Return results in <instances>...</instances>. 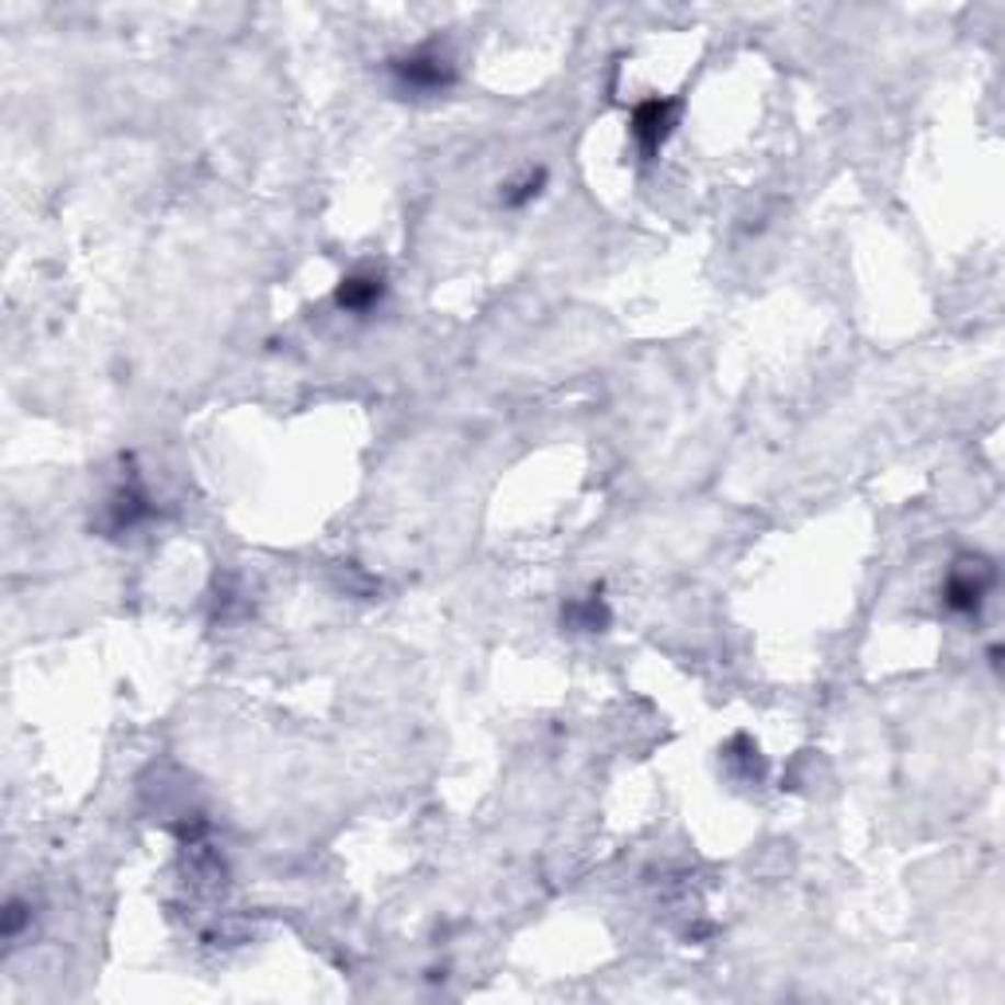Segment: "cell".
<instances>
[{
    "mask_svg": "<svg viewBox=\"0 0 1005 1005\" xmlns=\"http://www.w3.org/2000/svg\"><path fill=\"white\" fill-rule=\"evenodd\" d=\"M24 919H29V915H24V903L12 900L9 912H4V939H16L20 927H24Z\"/></svg>",
    "mask_w": 1005,
    "mask_h": 1005,
    "instance_id": "cell-8",
    "label": "cell"
},
{
    "mask_svg": "<svg viewBox=\"0 0 1005 1005\" xmlns=\"http://www.w3.org/2000/svg\"><path fill=\"white\" fill-rule=\"evenodd\" d=\"M149 515V499L142 495V487H122V492H114L111 499V527L114 531H131L134 522H142Z\"/></svg>",
    "mask_w": 1005,
    "mask_h": 1005,
    "instance_id": "cell-5",
    "label": "cell"
},
{
    "mask_svg": "<svg viewBox=\"0 0 1005 1005\" xmlns=\"http://www.w3.org/2000/svg\"><path fill=\"white\" fill-rule=\"evenodd\" d=\"M389 75L400 91H413V94H440L456 83V67H452V59H448L444 52H437V47H417L409 56L393 59Z\"/></svg>",
    "mask_w": 1005,
    "mask_h": 1005,
    "instance_id": "cell-1",
    "label": "cell"
},
{
    "mask_svg": "<svg viewBox=\"0 0 1005 1005\" xmlns=\"http://www.w3.org/2000/svg\"><path fill=\"white\" fill-rule=\"evenodd\" d=\"M606 621H609V609H606V601H601L597 594L586 597L581 606H569L566 609V624H569V629H589V633H594V629H601Z\"/></svg>",
    "mask_w": 1005,
    "mask_h": 1005,
    "instance_id": "cell-6",
    "label": "cell"
},
{
    "mask_svg": "<svg viewBox=\"0 0 1005 1005\" xmlns=\"http://www.w3.org/2000/svg\"><path fill=\"white\" fill-rule=\"evenodd\" d=\"M382 295H385L382 275H373V271H354V275H346V280L338 283L335 303L342 310H350V315H370V310L382 303Z\"/></svg>",
    "mask_w": 1005,
    "mask_h": 1005,
    "instance_id": "cell-4",
    "label": "cell"
},
{
    "mask_svg": "<svg viewBox=\"0 0 1005 1005\" xmlns=\"http://www.w3.org/2000/svg\"><path fill=\"white\" fill-rule=\"evenodd\" d=\"M542 181H546V178H542V173H531V178H527V181H519V185H511L515 193H502V201H507V205H511V208H522V205H527V201H534V196L542 193Z\"/></svg>",
    "mask_w": 1005,
    "mask_h": 1005,
    "instance_id": "cell-7",
    "label": "cell"
},
{
    "mask_svg": "<svg viewBox=\"0 0 1005 1005\" xmlns=\"http://www.w3.org/2000/svg\"><path fill=\"white\" fill-rule=\"evenodd\" d=\"M676 118H680V103L676 99H648L633 111V142L641 146L644 158H652L656 149L668 142V134L676 131Z\"/></svg>",
    "mask_w": 1005,
    "mask_h": 1005,
    "instance_id": "cell-3",
    "label": "cell"
},
{
    "mask_svg": "<svg viewBox=\"0 0 1005 1005\" xmlns=\"http://www.w3.org/2000/svg\"><path fill=\"white\" fill-rule=\"evenodd\" d=\"M990 586H994V566L982 558H974V562L967 558L950 569L947 586H942V601H947V609H955V613H978L982 601H986Z\"/></svg>",
    "mask_w": 1005,
    "mask_h": 1005,
    "instance_id": "cell-2",
    "label": "cell"
}]
</instances>
